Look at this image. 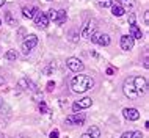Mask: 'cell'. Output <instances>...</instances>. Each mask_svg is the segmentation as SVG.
Masks as SVG:
<instances>
[{"mask_svg": "<svg viewBox=\"0 0 149 138\" xmlns=\"http://www.w3.org/2000/svg\"><path fill=\"white\" fill-rule=\"evenodd\" d=\"M33 99L36 100V102H41V100H42V93H39V91H35V94H33Z\"/></svg>", "mask_w": 149, "mask_h": 138, "instance_id": "cell-26", "label": "cell"}, {"mask_svg": "<svg viewBox=\"0 0 149 138\" xmlns=\"http://www.w3.org/2000/svg\"><path fill=\"white\" fill-rule=\"evenodd\" d=\"M38 46V36L36 35H29L22 41V52L24 54H30L33 49Z\"/></svg>", "mask_w": 149, "mask_h": 138, "instance_id": "cell-3", "label": "cell"}, {"mask_svg": "<svg viewBox=\"0 0 149 138\" xmlns=\"http://www.w3.org/2000/svg\"><path fill=\"white\" fill-rule=\"evenodd\" d=\"M47 17H49V21H54V22H55V19H57V11H55V10H50L49 14H47Z\"/></svg>", "mask_w": 149, "mask_h": 138, "instance_id": "cell-25", "label": "cell"}, {"mask_svg": "<svg viewBox=\"0 0 149 138\" xmlns=\"http://www.w3.org/2000/svg\"><path fill=\"white\" fill-rule=\"evenodd\" d=\"M132 82H134V86H135V91L138 97H141L143 94H146L148 91V80L141 75H136V77H132Z\"/></svg>", "mask_w": 149, "mask_h": 138, "instance_id": "cell-2", "label": "cell"}, {"mask_svg": "<svg viewBox=\"0 0 149 138\" xmlns=\"http://www.w3.org/2000/svg\"><path fill=\"white\" fill-rule=\"evenodd\" d=\"M0 25H2V21H0Z\"/></svg>", "mask_w": 149, "mask_h": 138, "instance_id": "cell-35", "label": "cell"}, {"mask_svg": "<svg viewBox=\"0 0 149 138\" xmlns=\"http://www.w3.org/2000/svg\"><path fill=\"white\" fill-rule=\"evenodd\" d=\"M5 58L6 60H17L19 58V52L17 50H8L5 54Z\"/></svg>", "mask_w": 149, "mask_h": 138, "instance_id": "cell-22", "label": "cell"}, {"mask_svg": "<svg viewBox=\"0 0 149 138\" xmlns=\"http://www.w3.org/2000/svg\"><path fill=\"white\" fill-rule=\"evenodd\" d=\"M39 112H41V113H49V108H47V105H46L44 100L39 102Z\"/></svg>", "mask_w": 149, "mask_h": 138, "instance_id": "cell-23", "label": "cell"}, {"mask_svg": "<svg viewBox=\"0 0 149 138\" xmlns=\"http://www.w3.org/2000/svg\"><path fill=\"white\" fill-rule=\"evenodd\" d=\"M24 35H25V30H24V28H21V30H19V38H22Z\"/></svg>", "mask_w": 149, "mask_h": 138, "instance_id": "cell-30", "label": "cell"}, {"mask_svg": "<svg viewBox=\"0 0 149 138\" xmlns=\"http://www.w3.org/2000/svg\"><path fill=\"white\" fill-rule=\"evenodd\" d=\"M123 115L126 119L129 121H136L140 118V112L136 110V108H124L123 110Z\"/></svg>", "mask_w": 149, "mask_h": 138, "instance_id": "cell-12", "label": "cell"}, {"mask_svg": "<svg viewBox=\"0 0 149 138\" xmlns=\"http://www.w3.org/2000/svg\"><path fill=\"white\" fill-rule=\"evenodd\" d=\"M91 105H93V99H91V97H83V99H80V100H77V102L72 104V110L77 113L80 110H83V108L91 107Z\"/></svg>", "mask_w": 149, "mask_h": 138, "instance_id": "cell-10", "label": "cell"}, {"mask_svg": "<svg viewBox=\"0 0 149 138\" xmlns=\"http://www.w3.org/2000/svg\"><path fill=\"white\" fill-rule=\"evenodd\" d=\"M93 86H94V80H93V77L86 75V74L74 75L71 80V90L74 93H86Z\"/></svg>", "mask_w": 149, "mask_h": 138, "instance_id": "cell-1", "label": "cell"}, {"mask_svg": "<svg viewBox=\"0 0 149 138\" xmlns=\"http://www.w3.org/2000/svg\"><path fill=\"white\" fill-rule=\"evenodd\" d=\"M116 3H119L124 8H134L135 6V0H116Z\"/></svg>", "mask_w": 149, "mask_h": 138, "instance_id": "cell-20", "label": "cell"}, {"mask_svg": "<svg viewBox=\"0 0 149 138\" xmlns=\"http://www.w3.org/2000/svg\"><path fill=\"white\" fill-rule=\"evenodd\" d=\"M38 6H24L22 8V16L25 19H33L35 17V14L38 13Z\"/></svg>", "mask_w": 149, "mask_h": 138, "instance_id": "cell-13", "label": "cell"}, {"mask_svg": "<svg viewBox=\"0 0 149 138\" xmlns=\"http://www.w3.org/2000/svg\"><path fill=\"white\" fill-rule=\"evenodd\" d=\"M107 74H108V75H111V74H113V69L108 68V69H107Z\"/></svg>", "mask_w": 149, "mask_h": 138, "instance_id": "cell-31", "label": "cell"}, {"mask_svg": "<svg viewBox=\"0 0 149 138\" xmlns=\"http://www.w3.org/2000/svg\"><path fill=\"white\" fill-rule=\"evenodd\" d=\"M134 46H135V39L132 38L130 35L121 36V49H123V50L129 52V50H132V49H134Z\"/></svg>", "mask_w": 149, "mask_h": 138, "instance_id": "cell-11", "label": "cell"}, {"mask_svg": "<svg viewBox=\"0 0 149 138\" xmlns=\"http://www.w3.org/2000/svg\"><path fill=\"white\" fill-rule=\"evenodd\" d=\"M121 138H143V133L140 130H132V132H124Z\"/></svg>", "mask_w": 149, "mask_h": 138, "instance_id": "cell-17", "label": "cell"}, {"mask_svg": "<svg viewBox=\"0 0 149 138\" xmlns=\"http://www.w3.org/2000/svg\"><path fill=\"white\" fill-rule=\"evenodd\" d=\"M85 119H86V116L83 115V113H74V115L66 116V124H69V125H83L85 124Z\"/></svg>", "mask_w": 149, "mask_h": 138, "instance_id": "cell-6", "label": "cell"}, {"mask_svg": "<svg viewBox=\"0 0 149 138\" xmlns=\"http://www.w3.org/2000/svg\"><path fill=\"white\" fill-rule=\"evenodd\" d=\"M3 83H5V79H3V75H0V86H2Z\"/></svg>", "mask_w": 149, "mask_h": 138, "instance_id": "cell-32", "label": "cell"}, {"mask_svg": "<svg viewBox=\"0 0 149 138\" xmlns=\"http://www.w3.org/2000/svg\"><path fill=\"white\" fill-rule=\"evenodd\" d=\"M47 2H50V0H47Z\"/></svg>", "mask_w": 149, "mask_h": 138, "instance_id": "cell-36", "label": "cell"}, {"mask_svg": "<svg viewBox=\"0 0 149 138\" xmlns=\"http://www.w3.org/2000/svg\"><path fill=\"white\" fill-rule=\"evenodd\" d=\"M5 2H6V0H0V6H3V5H5Z\"/></svg>", "mask_w": 149, "mask_h": 138, "instance_id": "cell-34", "label": "cell"}, {"mask_svg": "<svg viewBox=\"0 0 149 138\" xmlns=\"http://www.w3.org/2000/svg\"><path fill=\"white\" fill-rule=\"evenodd\" d=\"M5 22L8 24V25L10 27H17V21H16V17L13 16V13H11V11H6L5 13Z\"/></svg>", "mask_w": 149, "mask_h": 138, "instance_id": "cell-15", "label": "cell"}, {"mask_svg": "<svg viewBox=\"0 0 149 138\" xmlns=\"http://www.w3.org/2000/svg\"><path fill=\"white\" fill-rule=\"evenodd\" d=\"M88 133L91 135V138H99L100 137V129L97 127V125H91L90 130H88Z\"/></svg>", "mask_w": 149, "mask_h": 138, "instance_id": "cell-19", "label": "cell"}, {"mask_svg": "<svg viewBox=\"0 0 149 138\" xmlns=\"http://www.w3.org/2000/svg\"><path fill=\"white\" fill-rule=\"evenodd\" d=\"M58 135H60L58 130H52V132H50V135H49V138H58Z\"/></svg>", "mask_w": 149, "mask_h": 138, "instance_id": "cell-27", "label": "cell"}, {"mask_svg": "<svg viewBox=\"0 0 149 138\" xmlns=\"http://www.w3.org/2000/svg\"><path fill=\"white\" fill-rule=\"evenodd\" d=\"M126 13V10H124V6H121L119 3H115V5H111V14L116 16V17H119V16H123Z\"/></svg>", "mask_w": 149, "mask_h": 138, "instance_id": "cell-16", "label": "cell"}, {"mask_svg": "<svg viewBox=\"0 0 149 138\" xmlns=\"http://www.w3.org/2000/svg\"><path fill=\"white\" fill-rule=\"evenodd\" d=\"M123 91H124V94H126V96L129 97V99H132V100L138 99V94H136V91H135L134 82H132V77H129V79H126V80H124Z\"/></svg>", "mask_w": 149, "mask_h": 138, "instance_id": "cell-4", "label": "cell"}, {"mask_svg": "<svg viewBox=\"0 0 149 138\" xmlns=\"http://www.w3.org/2000/svg\"><path fill=\"white\" fill-rule=\"evenodd\" d=\"M144 24H146V25L149 24V13H148V11L144 13Z\"/></svg>", "mask_w": 149, "mask_h": 138, "instance_id": "cell-28", "label": "cell"}, {"mask_svg": "<svg viewBox=\"0 0 149 138\" xmlns=\"http://www.w3.org/2000/svg\"><path fill=\"white\" fill-rule=\"evenodd\" d=\"M129 21H130V24H135V14H130V16H129Z\"/></svg>", "mask_w": 149, "mask_h": 138, "instance_id": "cell-29", "label": "cell"}, {"mask_svg": "<svg viewBox=\"0 0 149 138\" xmlns=\"http://www.w3.org/2000/svg\"><path fill=\"white\" fill-rule=\"evenodd\" d=\"M82 138H91V135L86 132V133H83V135H82Z\"/></svg>", "mask_w": 149, "mask_h": 138, "instance_id": "cell-33", "label": "cell"}, {"mask_svg": "<svg viewBox=\"0 0 149 138\" xmlns=\"http://www.w3.org/2000/svg\"><path fill=\"white\" fill-rule=\"evenodd\" d=\"M129 31H130L129 35H130L134 39H141L143 38V33H141V30L138 28L136 24H130V30H129Z\"/></svg>", "mask_w": 149, "mask_h": 138, "instance_id": "cell-14", "label": "cell"}, {"mask_svg": "<svg viewBox=\"0 0 149 138\" xmlns=\"http://www.w3.org/2000/svg\"><path fill=\"white\" fill-rule=\"evenodd\" d=\"M46 90H47V93H52L55 90V82H52V80H49L47 82V85H46Z\"/></svg>", "mask_w": 149, "mask_h": 138, "instance_id": "cell-24", "label": "cell"}, {"mask_svg": "<svg viewBox=\"0 0 149 138\" xmlns=\"http://www.w3.org/2000/svg\"><path fill=\"white\" fill-rule=\"evenodd\" d=\"M35 25L39 28H46L49 25V17H47V13H42V11H38L35 14Z\"/></svg>", "mask_w": 149, "mask_h": 138, "instance_id": "cell-9", "label": "cell"}, {"mask_svg": "<svg viewBox=\"0 0 149 138\" xmlns=\"http://www.w3.org/2000/svg\"><path fill=\"white\" fill-rule=\"evenodd\" d=\"M90 39H91L94 44H97V46H108V44L111 43L110 36L105 35V33H94Z\"/></svg>", "mask_w": 149, "mask_h": 138, "instance_id": "cell-8", "label": "cell"}, {"mask_svg": "<svg viewBox=\"0 0 149 138\" xmlns=\"http://www.w3.org/2000/svg\"><path fill=\"white\" fill-rule=\"evenodd\" d=\"M55 22H57L58 25H61V24L66 22V11H64V10L57 11V19H55Z\"/></svg>", "mask_w": 149, "mask_h": 138, "instance_id": "cell-18", "label": "cell"}, {"mask_svg": "<svg viewBox=\"0 0 149 138\" xmlns=\"http://www.w3.org/2000/svg\"><path fill=\"white\" fill-rule=\"evenodd\" d=\"M96 3H97V6L100 8H110L113 5V0H94Z\"/></svg>", "mask_w": 149, "mask_h": 138, "instance_id": "cell-21", "label": "cell"}, {"mask_svg": "<svg viewBox=\"0 0 149 138\" xmlns=\"http://www.w3.org/2000/svg\"><path fill=\"white\" fill-rule=\"evenodd\" d=\"M96 21H88L85 25H83L82 28V38H85V39H90L93 35L96 33Z\"/></svg>", "mask_w": 149, "mask_h": 138, "instance_id": "cell-7", "label": "cell"}, {"mask_svg": "<svg viewBox=\"0 0 149 138\" xmlns=\"http://www.w3.org/2000/svg\"><path fill=\"white\" fill-rule=\"evenodd\" d=\"M66 66L69 68L72 72H82L83 68H85V64L82 63V60L75 58V56H71V58L66 60Z\"/></svg>", "mask_w": 149, "mask_h": 138, "instance_id": "cell-5", "label": "cell"}]
</instances>
